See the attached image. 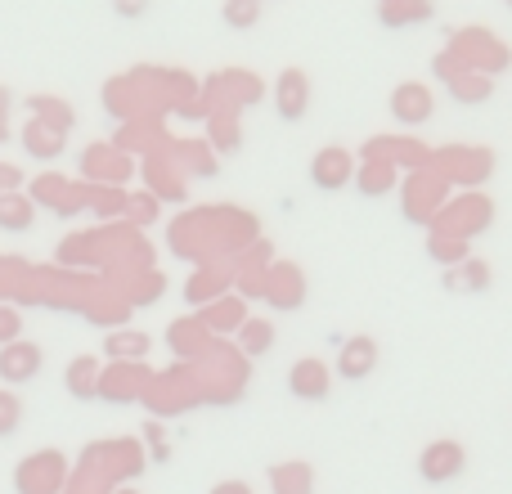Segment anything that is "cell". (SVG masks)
<instances>
[{
    "label": "cell",
    "mask_w": 512,
    "mask_h": 494,
    "mask_svg": "<svg viewBox=\"0 0 512 494\" xmlns=\"http://www.w3.org/2000/svg\"><path fill=\"white\" fill-rule=\"evenodd\" d=\"M463 468H468V454H463L459 441H436L423 450L418 459V472H423L427 486H445V481H459Z\"/></svg>",
    "instance_id": "cell-1"
},
{
    "label": "cell",
    "mask_w": 512,
    "mask_h": 494,
    "mask_svg": "<svg viewBox=\"0 0 512 494\" xmlns=\"http://www.w3.org/2000/svg\"><path fill=\"white\" fill-rule=\"evenodd\" d=\"M432 108H436V99L423 81H400V86L391 90V117H396L400 126H423L427 117H432Z\"/></svg>",
    "instance_id": "cell-2"
},
{
    "label": "cell",
    "mask_w": 512,
    "mask_h": 494,
    "mask_svg": "<svg viewBox=\"0 0 512 494\" xmlns=\"http://www.w3.org/2000/svg\"><path fill=\"white\" fill-rule=\"evenodd\" d=\"M274 108H279L283 122H301L310 108V77L301 68H288L279 72V81H274Z\"/></svg>",
    "instance_id": "cell-3"
},
{
    "label": "cell",
    "mask_w": 512,
    "mask_h": 494,
    "mask_svg": "<svg viewBox=\"0 0 512 494\" xmlns=\"http://www.w3.org/2000/svg\"><path fill=\"white\" fill-rule=\"evenodd\" d=\"M288 387H292V396L310 400V405H315V400H324L328 387H333V378H328V364H324V360H301V364H292Z\"/></svg>",
    "instance_id": "cell-4"
},
{
    "label": "cell",
    "mask_w": 512,
    "mask_h": 494,
    "mask_svg": "<svg viewBox=\"0 0 512 494\" xmlns=\"http://www.w3.org/2000/svg\"><path fill=\"white\" fill-rule=\"evenodd\" d=\"M373 364H378V342H373V337H351V342L342 346V355H337V373H342L346 382L369 378Z\"/></svg>",
    "instance_id": "cell-5"
},
{
    "label": "cell",
    "mask_w": 512,
    "mask_h": 494,
    "mask_svg": "<svg viewBox=\"0 0 512 494\" xmlns=\"http://www.w3.org/2000/svg\"><path fill=\"white\" fill-rule=\"evenodd\" d=\"M310 180L319 189H342L351 180V153L346 149H319L315 153V167H310Z\"/></svg>",
    "instance_id": "cell-6"
},
{
    "label": "cell",
    "mask_w": 512,
    "mask_h": 494,
    "mask_svg": "<svg viewBox=\"0 0 512 494\" xmlns=\"http://www.w3.org/2000/svg\"><path fill=\"white\" fill-rule=\"evenodd\" d=\"M274 486H279V494H310V468L306 463H288V468H274Z\"/></svg>",
    "instance_id": "cell-7"
},
{
    "label": "cell",
    "mask_w": 512,
    "mask_h": 494,
    "mask_svg": "<svg viewBox=\"0 0 512 494\" xmlns=\"http://www.w3.org/2000/svg\"><path fill=\"white\" fill-rule=\"evenodd\" d=\"M256 18H261V0H225V23L230 27L248 32V27H256Z\"/></svg>",
    "instance_id": "cell-8"
},
{
    "label": "cell",
    "mask_w": 512,
    "mask_h": 494,
    "mask_svg": "<svg viewBox=\"0 0 512 494\" xmlns=\"http://www.w3.org/2000/svg\"><path fill=\"white\" fill-rule=\"evenodd\" d=\"M391 185V171L387 167H378V171H364V176H360V189H364V194H382V189H387Z\"/></svg>",
    "instance_id": "cell-9"
},
{
    "label": "cell",
    "mask_w": 512,
    "mask_h": 494,
    "mask_svg": "<svg viewBox=\"0 0 512 494\" xmlns=\"http://www.w3.org/2000/svg\"><path fill=\"white\" fill-rule=\"evenodd\" d=\"M270 342H274V328L270 324H252L248 328V346H252V351H270Z\"/></svg>",
    "instance_id": "cell-10"
},
{
    "label": "cell",
    "mask_w": 512,
    "mask_h": 494,
    "mask_svg": "<svg viewBox=\"0 0 512 494\" xmlns=\"http://www.w3.org/2000/svg\"><path fill=\"white\" fill-rule=\"evenodd\" d=\"M113 9H117L122 18H140L144 9H149V0H113Z\"/></svg>",
    "instance_id": "cell-11"
},
{
    "label": "cell",
    "mask_w": 512,
    "mask_h": 494,
    "mask_svg": "<svg viewBox=\"0 0 512 494\" xmlns=\"http://www.w3.org/2000/svg\"><path fill=\"white\" fill-rule=\"evenodd\" d=\"M0 221H5L9 230H18V225H27V212L23 207H0Z\"/></svg>",
    "instance_id": "cell-12"
}]
</instances>
